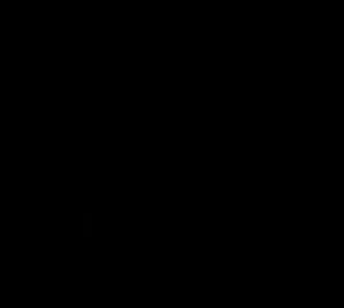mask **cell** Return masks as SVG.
Listing matches in <instances>:
<instances>
[{
  "mask_svg": "<svg viewBox=\"0 0 344 308\" xmlns=\"http://www.w3.org/2000/svg\"><path fill=\"white\" fill-rule=\"evenodd\" d=\"M83 237H92V214H83Z\"/></svg>",
  "mask_w": 344,
  "mask_h": 308,
  "instance_id": "6da1fadb",
  "label": "cell"
}]
</instances>
